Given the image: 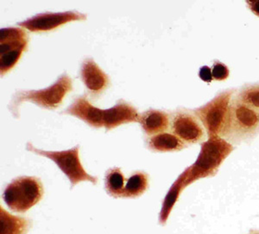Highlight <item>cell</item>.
I'll use <instances>...</instances> for the list:
<instances>
[{
  "label": "cell",
  "instance_id": "1",
  "mask_svg": "<svg viewBox=\"0 0 259 234\" xmlns=\"http://www.w3.org/2000/svg\"><path fill=\"white\" fill-rule=\"evenodd\" d=\"M63 114H70L96 129L105 128L106 132L130 123H139L138 109L124 100H118L112 108H96L84 96L77 97Z\"/></svg>",
  "mask_w": 259,
  "mask_h": 234
},
{
  "label": "cell",
  "instance_id": "2",
  "mask_svg": "<svg viewBox=\"0 0 259 234\" xmlns=\"http://www.w3.org/2000/svg\"><path fill=\"white\" fill-rule=\"evenodd\" d=\"M233 150V145L220 136L208 138L207 141L201 144L196 161L191 166L188 167L175 183L184 190L195 181L213 177Z\"/></svg>",
  "mask_w": 259,
  "mask_h": 234
},
{
  "label": "cell",
  "instance_id": "3",
  "mask_svg": "<svg viewBox=\"0 0 259 234\" xmlns=\"http://www.w3.org/2000/svg\"><path fill=\"white\" fill-rule=\"evenodd\" d=\"M259 135V111L233 96L220 137L228 143L250 142Z\"/></svg>",
  "mask_w": 259,
  "mask_h": 234
},
{
  "label": "cell",
  "instance_id": "4",
  "mask_svg": "<svg viewBox=\"0 0 259 234\" xmlns=\"http://www.w3.org/2000/svg\"><path fill=\"white\" fill-rule=\"evenodd\" d=\"M73 90V79L63 73L53 85L41 90H20L12 96L8 108L15 118H19V108L24 102H30L42 108L55 110L62 105L66 96Z\"/></svg>",
  "mask_w": 259,
  "mask_h": 234
},
{
  "label": "cell",
  "instance_id": "5",
  "mask_svg": "<svg viewBox=\"0 0 259 234\" xmlns=\"http://www.w3.org/2000/svg\"><path fill=\"white\" fill-rule=\"evenodd\" d=\"M45 193L41 180L35 177H19L4 191L3 198L11 210L24 214L41 201Z\"/></svg>",
  "mask_w": 259,
  "mask_h": 234
},
{
  "label": "cell",
  "instance_id": "6",
  "mask_svg": "<svg viewBox=\"0 0 259 234\" xmlns=\"http://www.w3.org/2000/svg\"><path fill=\"white\" fill-rule=\"evenodd\" d=\"M26 149L29 152L44 156L54 161L56 165L59 167L60 170L68 177L72 188L74 187L80 182L89 181L94 185L98 184L97 177L89 175L83 168L80 162V154H79L80 152L79 146H74L73 148L66 150V151L51 152V151L37 149L36 147L33 146L32 143L28 142Z\"/></svg>",
  "mask_w": 259,
  "mask_h": 234
},
{
  "label": "cell",
  "instance_id": "7",
  "mask_svg": "<svg viewBox=\"0 0 259 234\" xmlns=\"http://www.w3.org/2000/svg\"><path fill=\"white\" fill-rule=\"evenodd\" d=\"M236 89H227L217 94L211 101L193 112L203 125L208 138L220 136L227 119L230 104Z\"/></svg>",
  "mask_w": 259,
  "mask_h": 234
},
{
  "label": "cell",
  "instance_id": "8",
  "mask_svg": "<svg viewBox=\"0 0 259 234\" xmlns=\"http://www.w3.org/2000/svg\"><path fill=\"white\" fill-rule=\"evenodd\" d=\"M29 45V35L22 28L0 29V73L3 77L15 68Z\"/></svg>",
  "mask_w": 259,
  "mask_h": 234
},
{
  "label": "cell",
  "instance_id": "9",
  "mask_svg": "<svg viewBox=\"0 0 259 234\" xmlns=\"http://www.w3.org/2000/svg\"><path fill=\"white\" fill-rule=\"evenodd\" d=\"M88 16L77 12H45L18 23V26L30 32H49L74 21H85Z\"/></svg>",
  "mask_w": 259,
  "mask_h": 234
},
{
  "label": "cell",
  "instance_id": "10",
  "mask_svg": "<svg viewBox=\"0 0 259 234\" xmlns=\"http://www.w3.org/2000/svg\"><path fill=\"white\" fill-rule=\"evenodd\" d=\"M171 129L175 135L187 144L199 143L206 136L205 129L193 111L178 109L172 114Z\"/></svg>",
  "mask_w": 259,
  "mask_h": 234
},
{
  "label": "cell",
  "instance_id": "11",
  "mask_svg": "<svg viewBox=\"0 0 259 234\" xmlns=\"http://www.w3.org/2000/svg\"><path fill=\"white\" fill-rule=\"evenodd\" d=\"M80 78L92 97H97L109 85V77L98 66L94 58H88L83 61Z\"/></svg>",
  "mask_w": 259,
  "mask_h": 234
},
{
  "label": "cell",
  "instance_id": "12",
  "mask_svg": "<svg viewBox=\"0 0 259 234\" xmlns=\"http://www.w3.org/2000/svg\"><path fill=\"white\" fill-rule=\"evenodd\" d=\"M139 123L148 135H156L169 129L170 116L162 110L149 109L139 114Z\"/></svg>",
  "mask_w": 259,
  "mask_h": 234
},
{
  "label": "cell",
  "instance_id": "13",
  "mask_svg": "<svg viewBox=\"0 0 259 234\" xmlns=\"http://www.w3.org/2000/svg\"><path fill=\"white\" fill-rule=\"evenodd\" d=\"M147 144L148 148L156 152H178L187 147L177 135L165 132L150 137Z\"/></svg>",
  "mask_w": 259,
  "mask_h": 234
},
{
  "label": "cell",
  "instance_id": "14",
  "mask_svg": "<svg viewBox=\"0 0 259 234\" xmlns=\"http://www.w3.org/2000/svg\"><path fill=\"white\" fill-rule=\"evenodd\" d=\"M30 225V219L13 215L0 207V234H27Z\"/></svg>",
  "mask_w": 259,
  "mask_h": 234
},
{
  "label": "cell",
  "instance_id": "15",
  "mask_svg": "<svg viewBox=\"0 0 259 234\" xmlns=\"http://www.w3.org/2000/svg\"><path fill=\"white\" fill-rule=\"evenodd\" d=\"M149 187V175L144 171H138L130 177L124 186L122 197L136 198L145 193Z\"/></svg>",
  "mask_w": 259,
  "mask_h": 234
},
{
  "label": "cell",
  "instance_id": "16",
  "mask_svg": "<svg viewBox=\"0 0 259 234\" xmlns=\"http://www.w3.org/2000/svg\"><path fill=\"white\" fill-rule=\"evenodd\" d=\"M124 174L120 168L114 167L107 170L105 177V188L109 196L114 198H120L123 196L124 189Z\"/></svg>",
  "mask_w": 259,
  "mask_h": 234
},
{
  "label": "cell",
  "instance_id": "17",
  "mask_svg": "<svg viewBox=\"0 0 259 234\" xmlns=\"http://www.w3.org/2000/svg\"><path fill=\"white\" fill-rule=\"evenodd\" d=\"M234 96L245 105L259 111V82L245 84L237 90Z\"/></svg>",
  "mask_w": 259,
  "mask_h": 234
},
{
  "label": "cell",
  "instance_id": "18",
  "mask_svg": "<svg viewBox=\"0 0 259 234\" xmlns=\"http://www.w3.org/2000/svg\"><path fill=\"white\" fill-rule=\"evenodd\" d=\"M211 70H212V79L217 81H223L228 79L229 77V69L226 65L219 61H215L213 62Z\"/></svg>",
  "mask_w": 259,
  "mask_h": 234
},
{
  "label": "cell",
  "instance_id": "19",
  "mask_svg": "<svg viewBox=\"0 0 259 234\" xmlns=\"http://www.w3.org/2000/svg\"><path fill=\"white\" fill-rule=\"evenodd\" d=\"M199 77H200L201 80H203L206 83H211L213 80L212 70L207 66H204L202 68H200V72H199Z\"/></svg>",
  "mask_w": 259,
  "mask_h": 234
},
{
  "label": "cell",
  "instance_id": "20",
  "mask_svg": "<svg viewBox=\"0 0 259 234\" xmlns=\"http://www.w3.org/2000/svg\"><path fill=\"white\" fill-rule=\"evenodd\" d=\"M248 8L253 12L254 14L259 17V1H246Z\"/></svg>",
  "mask_w": 259,
  "mask_h": 234
},
{
  "label": "cell",
  "instance_id": "21",
  "mask_svg": "<svg viewBox=\"0 0 259 234\" xmlns=\"http://www.w3.org/2000/svg\"><path fill=\"white\" fill-rule=\"evenodd\" d=\"M250 234H259V231H252V232Z\"/></svg>",
  "mask_w": 259,
  "mask_h": 234
}]
</instances>
